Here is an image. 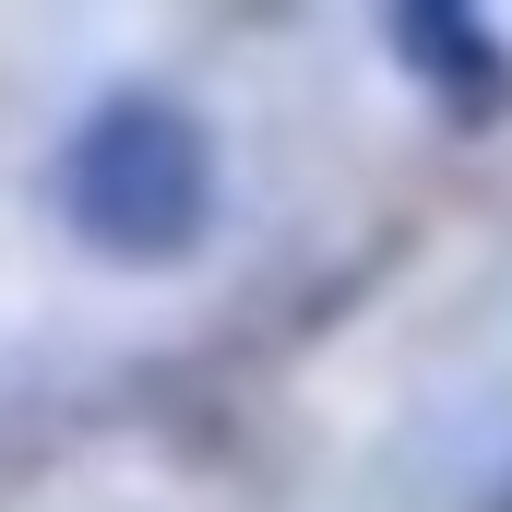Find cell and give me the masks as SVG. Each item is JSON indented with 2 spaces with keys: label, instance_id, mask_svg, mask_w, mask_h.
<instances>
[{
  "label": "cell",
  "instance_id": "cell-1",
  "mask_svg": "<svg viewBox=\"0 0 512 512\" xmlns=\"http://www.w3.org/2000/svg\"><path fill=\"white\" fill-rule=\"evenodd\" d=\"M72 191H84V215L108 239H167L191 215V143H179V120H155V108L96 120L84 155H72Z\"/></svg>",
  "mask_w": 512,
  "mask_h": 512
}]
</instances>
